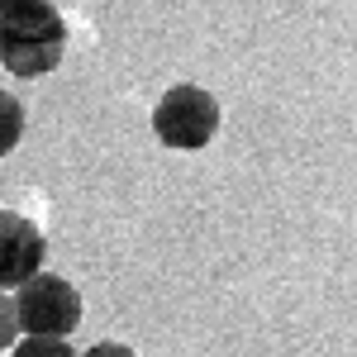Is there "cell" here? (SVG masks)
Instances as JSON below:
<instances>
[{
	"label": "cell",
	"instance_id": "6da1fadb",
	"mask_svg": "<svg viewBox=\"0 0 357 357\" xmlns=\"http://www.w3.org/2000/svg\"><path fill=\"white\" fill-rule=\"evenodd\" d=\"M67 57V24L48 0H15L0 20V62L10 77H48Z\"/></svg>",
	"mask_w": 357,
	"mask_h": 357
},
{
	"label": "cell",
	"instance_id": "7a4b0ae2",
	"mask_svg": "<svg viewBox=\"0 0 357 357\" xmlns=\"http://www.w3.org/2000/svg\"><path fill=\"white\" fill-rule=\"evenodd\" d=\"M153 134L162 148H176V153H200L210 138L220 134V100L205 91V86H172L158 110H153Z\"/></svg>",
	"mask_w": 357,
	"mask_h": 357
},
{
	"label": "cell",
	"instance_id": "3957f363",
	"mask_svg": "<svg viewBox=\"0 0 357 357\" xmlns=\"http://www.w3.org/2000/svg\"><path fill=\"white\" fill-rule=\"evenodd\" d=\"M15 310H20L24 333L67 338V333L82 324V296H77V286L67 276H53V272L29 276L24 286L15 291Z\"/></svg>",
	"mask_w": 357,
	"mask_h": 357
},
{
	"label": "cell",
	"instance_id": "277c9868",
	"mask_svg": "<svg viewBox=\"0 0 357 357\" xmlns=\"http://www.w3.org/2000/svg\"><path fill=\"white\" fill-rule=\"evenodd\" d=\"M43 272V234L38 224L0 210V291H20L29 276Z\"/></svg>",
	"mask_w": 357,
	"mask_h": 357
},
{
	"label": "cell",
	"instance_id": "5b68a950",
	"mask_svg": "<svg viewBox=\"0 0 357 357\" xmlns=\"http://www.w3.org/2000/svg\"><path fill=\"white\" fill-rule=\"evenodd\" d=\"M24 138V105L0 86V158H10Z\"/></svg>",
	"mask_w": 357,
	"mask_h": 357
},
{
	"label": "cell",
	"instance_id": "8992f818",
	"mask_svg": "<svg viewBox=\"0 0 357 357\" xmlns=\"http://www.w3.org/2000/svg\"><path fill=\"white\" fill-rule=\"evenodd\" d=\"M10 357H82L77 348H67V338H48V333H24Z\"/></svg>",
	"mask_w": 357,
	"mask_h": 357
},
{
	"label": "cell",
	"instance_id": "52a82bcc",
	"mask_svg": "<svg viewBox=\"0 0 357 357\" xmlns=\"http://www.w3.org/2000/svg\"><path fill=\"white\" fill-rule=\"evenodd\" d=\"M20 338H24V324H20L15 296H5V291H0V353H10Z\"/></svg>",
	"mask_w": 357,
	"mask_h": 357
},
{
	"label": "cell",
	"instance_id": "ba28073f",
	"mask_svg": "<svg viewBox=\"0 0 357 357\" xmlns=\"http://www.w3.org/2000/svg\"><path fill=\"white\" fill-rule=\"evenodd\" d=\"M82 357H138V353L124 348V343H96V348H86Z\"/></svg>",
	"mask_w": 357,
	"mask_h": 357
},
{
	"label": "cell",
	"instance_id": "9c48e42d",
	"mask_svg": "<svg viewBox=\"0 0 357 357\" xmlns=\"http://www.w3.org/2000/svg\"><path fill=\"white\" fill-rule=\"evenodd\" d=\"M10 5H15V0H0V20H5V15H10Z\"/></svg>",
	"mask_w": 357,
	"mask_h": 357
},
{
	"label": "cell",
	"instance_id": "30bf717a",
	"mask_svg": "<svg viewBox=\"0 0 357 357\" xmlns=\"http://www.w3.org/2000/svg\"><path fill=\"white\" fill-rule=\"evenodd\" d=\"M0 67H5V62H0Z\"/></svg>",
	"mask_w": 357,
	"mask_h": 357
}]
</instances>
